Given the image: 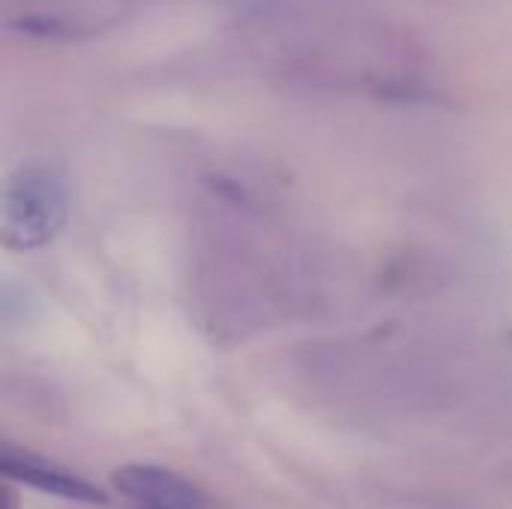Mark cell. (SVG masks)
<instances>
[{
    "label": "cell",
    "mask_w": 512,
    "mask_h": 509,
    "mask_svg": "<svg viewBox=\"0 0 512 509\" xmlns=\"http://www.w3.org/2000/svg\"><path fill=\"white\" fill-rule=\"evenodd\" d=\"M69 219V189L45 162L18 165L0 195V237L9 252H36L60 237Z\"/></svg>",
    "instance_id": "cell-1"
},
{
    "label": "cell",
    "mask_w": 512,
    "mask_h": 509,
    "mask_svg": "<svg viewBox=\"0 0 512 509\" xmlns=\"http://www.w3.org/2000/svg\"><path fill=\"white\" fill-rule=\"evenodd\" d=\"M3 474L9 480H18L36 492L63 498V501H78V504H102V492L93 489L90 483H84L81 477L69 474L66 468H57L45 459H33V456H15L6 453L3 456Z\"/></svg>",
    "instance_id": "cell-3"
},
{
    "label": "cell",
    "mask_w": 512,
    "mask_h": 509,
    "mask_svg": "<svg viewBox=\"0 0 512 509\" xmlns=\"http://www.w3.org/2000/svg\"><path fill=\"white\" fill-rule=\"evenodd\" d=\"M111 483L138 509H207V501L189 480L159 465L117 468Z\"/></svg>",
    "instance_id": "cell-2"
}]
</instances>
